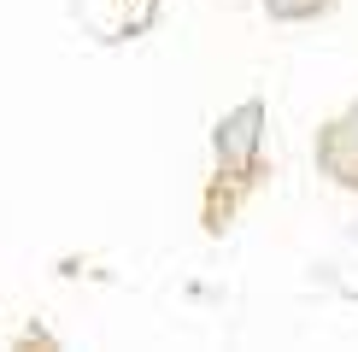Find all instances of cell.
<instances>
[{
	"label": "cell",
	"mask_w": 358,
	"mask_h": 352,
	"mask_svg": "<svg viewBox=\"0 0 358 352\" xmlns=\"http://www.w3.org/2000/svg\"><path fill=\"white\" fill-rule=\"evenodd\" d=\"M329 0H271V18H317Z\"/></svg>",
	"instance_id": "cell-3"
},
{
	"label": "cell",
	"mask_w": 358,
	"mask_h": 352,
	"mask_svg": "<svg viewBox=\"0 0 358 352\" xmlns=\"http://www.w3.org/2000/svg\"><path fill=\"white\" fill-rule=\"evenodd\" d=\"M317 170L329 176V182H341V188H358V100L335 117V124H323V135H317Z\"/></svg>",
	"instance_id": "cell-1"
},
{
	"label": "cell",
	"mask_w": 358,
	"mask_h": 352,
	"mask_svg": "<svg viewBox=\"0 0 358 352\" xmlns=\"http://www.w3.org/2000/svg\"><path fill=\"white\" fill-rule=\"evenodd\" d=\"M259 135H264V106L259 100H247V106H235L223 124L212 129V153H217V165H229V170H241L252 153H259Z\"/></svg>",
	"instance_id": "cell-2"
}]
</instances>
